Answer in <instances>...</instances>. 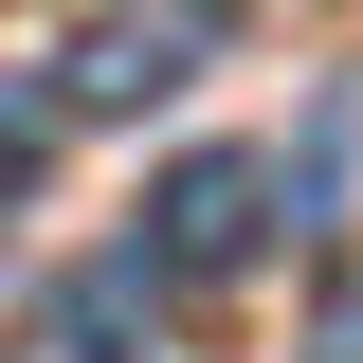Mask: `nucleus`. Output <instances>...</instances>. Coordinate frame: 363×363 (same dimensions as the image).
<instances>
[{"instance_id":"obj_4","label":"nucleus","mask_w":363,"mask_h":363,"mask_svg":"<svg viewBox=\"0 0 363 363\" xmlns=\"http://www.w3.org/2000/svg\"><path fill=\"white\" fill-rule=\"evenodd\" d=\"M309 363H363V272H327V309H309Z\"/></svg>"},{"instance_id":"obj_2","label":"nucleus","mask_w":363,"mask_h":363,"mask_svg":"<svg viewBox=\"0 0 363 363\" xmlns=\"http://www.w3.org/2000/svg\"><path fill=\"white\" fill-rule=\"evenodd\" d=\"M200 55H218V0H128V18H91L55 55V109L73 128H145L164 91H200Z\"/></svg>"},{"instance_id":"obj_1","label":"nucleus","mask_w":363,"mask_h":363,"mask_svg":"<svg viewBox=\"0 0 363 363\" xmlns=\"http://www.w3.org/2000/svg\"><path fill=\"white\" fill-rule=\"evenodd\" d=\"M272 236H291V164H272V145H200V164L145 182V236L128 255L164 272V291H236Z\"/></svg>"},{"instance_id":"obj_3","label":"nucleus","mask_w":363,"mask_h":363,"mask_svg":"<svg viewBox=\"0 0 363 363\" xmlns=\"http://www.w3.org/2000/svg\"><path fill=\"white\" fill-rule=\"evenodd\" d=\"M37 345H55V363H164V272H145V255L73 272V291L37 309Z\"/></svg>"}]
</instances>
